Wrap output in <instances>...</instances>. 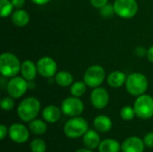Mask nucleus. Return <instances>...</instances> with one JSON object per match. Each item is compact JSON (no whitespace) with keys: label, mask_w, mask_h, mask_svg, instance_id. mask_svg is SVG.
<instances>
[{"label":"nucleus","mask_w":153,"mask_h":152,"mask_svg":"<svg viewBox=\"0 0 153 152\" xmlns=\"http://www.w3.org/2000/svg\"><path fill=\"white\" fill-rule=\"evenodd\" d=\"M40 111V102L34 97H29L22 100L17 108L19 118L26 123L36 119Z\"/></svg>","instance_id":"1"},{"label":"nucleus","mask_w":153,"mask_h":152,"mask_svg":"<svg viewBox=\"0 0 153 152\" xmlns=\"http://www.w3.org/2000/svg\"><path fill=\"white\" fill-rule=\"evenodd\" d=\"M22 65L18 57L9 52L3 53L0 56V72L4 77L13 78L21 73Z\"/></svg>","instance_id":"2"},{"label":"nucleus","mask_w":153,"mask_h":152,"mask_svg":"<svg viewBox=\"0 0 153 152\" xmlns=\"http://www.w3.org/2000/svg\"><path fill=\"white\" fill-rule=\"evenodd\" d=\"M126 89L129 94L139 97L144 94L148 89V79L141 73H134L127 76L126 81Z\"/></svg>","instance_id":"3"},{"label":"nucleus","mask_w":153,"mask_h":152,"mask_svg":"<svg viewBox=\"0 0 153 152\" xmlns=\"http://www.w3.org/2000/svg\"><path fill=\"white\" fill-rule=\"evenodd\" d=\"M89 130L88 122L82 116L71 117L64 126V133L70 139H78L83 136Z\"/></svg>","instance_id":"4"},{"label":"nucleus","mask_w":153,"mask_h":152,"mask_svg":"<svg viewBox=\"0 0 153 152\" xmlns=\"http://www.w3.org/2000/svg\"><path fill=\"white\" fill-rule=\"evenodd\" d=\"M134 108L136 116L143 120L150 119L153 116V98L146 94L137 97L134 101Z\"/></svg>","instance_id":"5"},{"label":"nucleus","mask_w":153,"mask_h":152,"mask_svg":"<svg viewBox=\"0 0 153 152\" xmlns=\"http://www.w3.org/2000/svg\"><path fill=\"white\" fill-rule=\"evenodd\" d=\"M106 78V73L102 66L94 65L90 66L83 75V82L90 88L100 87Z\"/></svg>","instance_id":"6"},{"label":"nucleus","mask_w":153,"mask_h":152,"mask_svg":"<svg viewBox=\"0 0 153 152\" xmlns=\"http://www.w3.org/2000/svg\"><path fill=\"white\" fill-rule=\"evenodd\" d=\"M113 5L116 14L124 19L133 18L138 12L136 0H116Z\"/></svg>","instance_id":"7"},{"label":"nucleus","mask_w":153,"mask_h":152,"mask_svg":"<svg viewBox=\"0 0 153 152\" xmlns=\"http://www.w3.org/2000/svg\"><path fill=\"white\" fill-rule=\"evenodd\" d=\"M29 88V82L22 76H14L9 80L6 85V90L10 97L19 99L25 94Z\"/></svg>","instance_id":"8"},{"label":"nucleus","mask_w":153,"mask_h":152,"mask_svg":"<svg viewBox=\"0 0 153 152\" xmlns=\"http://www.w3.org/2000/svg\"><path fill=\"white\" fill-rule=\"evenodd\" d=\"M61 110L64 115L74 117L79 116L84 110L83 102L77 97H69L63 100L61 105Z\"/></svg>","instance_id":"9"},{"label":"nucleus","mask_w":153,"mask_h":152,"mask_svg":"<svg viewBox=\"0 0 153 152\" xmlns=\"http://www.w3.org/2000/svg\"><path fill=\"white\" fill-rule=\"evenodd\" d=\"M38 73L45 78H50L56 74V62L49 56H43L37 62Z\"/></svg>","instance_id":"10"},{"label":"nucleus","mask_w":153,"mask_h":152,"mask_svg":"<svg viewBox=\"0 0 153 152\" xmlns=\"http://www.w3.org/2000/svg\"><path fill=\"white\" fill-rule=\"evenodd\" d=\"M8 135L13 142L22 144L28 142L30 138V132L24 125H22L20 123H14L9 127Z\"/></svg>","instance_id":"11"},{"label":"nucleus","mask_w":153,"mask_h":152,"mask_svg":"<svg viewBox=\"0 0 153 152\" xmlns=\"http://www.w3.org/2000/svg\"><path fill=\"white\" fill-rule=\"evenodd\" d=\"M109 102V94L105 88H94L91 93V103L96 109L105 108Z\"/></svg>","instance_id":"12"},{"label":"nucleus","mask_w":153,"mask_h":152,"mask_svg":"<svg viewBox=\"0 0 153 152\" xmlns=\"http://www.w3.org/2000/svg\"><path fill=\"white\" fill-rule=\"evenodd\" d=\"M145 144L143 140L136 136L126 138L121 145L122 152H143Z\"/></svg>","instance_id":"13"},{"label":"nucleus","mask_w":153,"mask_h":152,"mask_svg":"<svg viewBox=\"0 0 153 152\" xmlns=\"http://www.w3.org/2000/svg\"><path fill=\"white\" fill-rule=\"evenodd\" d=\"M82 142L85 148H88L92 151L98 149L101 142L100 136L98 133V131L88 130L86 133L82 136Z\"/></svg>","instance_id":"14"},{"label":"nucleus","mask_w":153,"mask_h":152,"mask_svg":"<svg viewBox=\"0 0 153 152\" xmlns=\"http://www.w3.org/2000/svg\"><path fill=\"white\" fill-rule=\"evenodd\" d=\"M62 113L63 112L61 108H59L58 107L54 106V105H49L43 109L42 117L47 123L54 124V123H56L60 119Z\"/></svg>","instance_id":"15"},{"label":"nucleus","mask_w":153,"mask_h":152,"mask_svg":"<svg viewBox=\"0 0 153 152\" xmlns=\"http://www.w3.org/2000/svg\"><path fill=\"white\" fill-rule=\"evenodd\" d=\"M21 73L25 80H27L28 82H32L36 78L38 73L37 65H35L30 60H25L22 64Z\"/></svg>","instance_id":"16"},{"label":"nucleus","mask_w":153,"mask_h":152,"mask_svg":"<svg viewBox=\"0 0 153 152\" xmlns=\"http://www.w3.org/2000/svg\"><path fill=\"white\" fill-rule=\"evenodd\" d=\"M93 125L99 133H108L111 130L113 126L112 120L110 117L105 115H100L95 117L93 121Z\"/></svg>","instance_id":"17"},{"label":"nucleus","mask_w":153,"mask_h":152,"mask_svg":"<svg viewBox=\"0 0 153 152\" xmlns=\"http://www.w3.org/2000/svg\"><path fill=\"white\" fill-rule=\"evenodd\" d=\"M12 22L18 27H24L30 22V14L23 9H17L12 13Z\"/></svg>","instance_id":"18"},{"label":"nucleus","mask_w":153,"mask_h":152,"mask_svg":"<svg viewBox=\"0 0 153 152\" xmlns=\"http://www.w3.org/2000/svg\"><path fill=\"white\" fill-rule=\"evenodd\" d=\"M126 76L124 73L120 71L111 72L108 76V84L112 88H120L123 84L126 83Z\"/></svg>","instance_id":"19"},{"label":"nucleus","mask_w":153,"mask_h":152,"mask_svg":"<svg viewBox=\"0 0 153 152\" xmlns=\"http://www.w3.org/2000/svg\"><path fill=\"white\" fill-rule=\"evenodd\" d=\"M120 150L121 145L115 139H105L101 141L98 148L99 152H119Z\"/></svg>","instance_id":"20"},{"label":"nucleus","mask_w":153,"mask_h":152,"mask_svg":"<svg viewBox=\"0 0 153 152\" xmlns=\"http://www.w3.org/2000/svg\"><path fill=\"white\" fill-rule=\"evenodd\" d=\"M29 129L35 135H43L46 133L48 126L45 120L43 121L40 119H34L31 122H30Z\"/></svg>","instance_id":"21"},{"label":"nucleus","mask_w":153,"mask_h":152,"mask_svg":"<svg viewBox=\"0 0 153 152\" xmlns=\"http://www.w3.org/2000/svg\"><path fill=\"white\" fill-rule=\"evenodd\" d=\"M56 82L61 87H68L72 84L74 81L73 75L66 71H61L56 74Z\"/></svg>","instance_id":"22"},{"label":"nucleus","mask_w":153,"mask_h":152,"mask_svg":"<svg viewBox=\"0 0 153 152\" xmlns=\"http://www.w3.org/2000/svg\"><path fill=\"white\" fill-rule=\"evenodd\" d=\"M86 83L84 82H76L74 84H72L70 91L71 94L74 97H77L80 98L82 96L84 95V93L86 92Z\"/></svg>","instance_id":"23"},{"label":"nucleus","mask_w":153,"mask_h":152,"mask_svg":"<svg viewBox=\"0 0 153 152\" xmlns=\"http://www.w3.org/2000/svg\"><path fill=\"white\" fill-rule=\"evenodd\" d=\"M0 16L2 18H5L13 13V9L14 7L10 0H0Z\"/></svg>","instance_id":"24"},{"label":"nucleus","mask_w":153,"mask_h":152,"mask_svg":"<svg viewBox=\"0 0 153 152\" xmlns=\"http://www.w3.org/2000/svg\"><path fill=\"white\" fill-rule=\"evenodd\" d=\"M30 148L31 152H46L47 145L42 139L36 138L31 141L30 144Z\"/></svg>","instance_id":"25"},{"label":"nucleus","mask_w":153,"mask_h":152,"mask_svg":"<svg viewBox=\"0 0 153 152\" xmlns=\"http://www.w3.org/2000/svg\"><path fill=\"white\" fill-rule=\"evenodd\" d=\"M136 114H135L134 108L130 106H126L122 108L120 111V116L125 121H131L134 118Z\"/></svg>","instance_id":"26"},{"label":"nucleus","mask_w":153,"mask_h":152,"mask_svg":"<svg viewBox=\"0 0 153 152\" xmlns=\"http://www.w3.org/2000/svg\"><path fill=\"white\" fill-rule=\"evenodd\" d=\"M100 13L101 16L105 17V18H109L112 17L115 13V9H114V5L110 4H107L106 5H104L103 7H101L100 9Z\"/></svg>","instance_id":"27"},{"label":"nucleus","mask_w":153,"mask_h":152,"mask_svg":"<svg viewBox=\"0 0 153 152\" xmlns=\"http://www.w3.org/2000/svg\"><path fill=\"white\" fill-rule=\"evenodd\" d=\"M12 97H4L1 100V108L4 111H10L14 108V101Z\"/></svg>","instance_id":"28"},{"label":"nucleus","mask_w":153,"mask_h":152,"mask_svg":"<svg viewBox=\"0 0 153 152\" xmlns=\"http://www.w3.org/2000/svg\"><path fill=\"white\" fill-rule=\"evenodd\" d=\"M143 142L145 144V147L147 148H153V132L148 133L144 138H143Z\"/></svg>","instance_id":"29"},{"label":"nucleus","mask_w":153,"mask_h":152,"mask_svg":"<svg viewBox=\"0 0 153 152\" xmlns=\"http://www.w3.org/2000/svg\"><path fill=\"white\" fill-rule=\"evenodd\" d=\"M108 0H90L91 5L95 8H99L100 9L101 7H103L104 5H106L108 4Z\"/></svg>","instance_id":"30"},{"label":"nucleus","mask_w":153,"mask_h":152,"mask_svg":"<svg viewBox=\"0 0 153 152\" xmlns=\"http://www.w3.org/2000/svg\"><path fill=\"white\" fill-rule=\"evenodd\" d=\"M8 130L9 129H7L6 125H0V139L1 140H4L7 136Z\"/></svg>","instance_id":"31"},{"label":"nucleus","mask_w":153,"mask_h":152,"mask_svg":"<svg viewBox=\"0 0 153 152\" xmlns=\"http://www.w3.org/2000/svg\"><path fill=\"white\" fill-rule=\"evenodd\" d=\"M11 1H12V4H13V7L16 8V9L22 8V6L25 4V0H11Z\"/></svg>","instance_id":"32"},{"label":"nucleus","mask_w":153,"mask_h":152,"mask_svg":"<svg viewBox=\"0 0 153 152\" xmlns=\"http://www.w3.org/2000/svg\"><path fill=\"white\" fill-rule=\"evenodd\" d=\"M135 54L139 56H143L145 54H147V50H145V48H143V47H138L135 50Z\"/></svg>","instance_id":"33"},{"label":"nucleus","mask_w":153,"mask_h":152,"mask_svg":"<svg viewBox=\"0 0 153 152\" xmlns=\"http://www.w3.org/2000/svg\"><path fill=\"white\" fill-rule=\"evenodd\" d=\"M147 58L150 62L153 63V46L147 50Z\"/></svg>","instance_id":"34"},{"label":"nucleus","mask_w":153,"mask_h":152,"mask_svg":"<svg viewBox=\"0 0 153 152\" xmlns=\"http://www.w3.org/2000/svg\"><path fill=\"white\" fill-rule=\"evenodd\" d=\"M33 4H36L38 5H43L48 4L50 0H30Z\"/></svg>","instance_id":"35"},{"label":"nucleus","mask_w":153,"mask_h":152,"mask_svg":"<svg viewBox=\"0 0 153 152\" xmlns=\"http://www.w3.org/2000/svg\"><path fill=\"white\" fill-rule=\"evenodd\" d=\"M75 152H93L92 150H90L88 148H82V149H79L77 150Z\"/></svg>","instance_id":"36"}]
</instances>
